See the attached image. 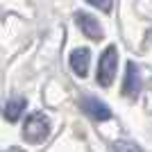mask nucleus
<instances>
[{
    "mask_svg": "<svg viewBox=\"0 0 152 152\" xmlns=\"http://www.w3.org/2000/svg\"><path fill=\"white\" fill-rule=\"evenodd\" d=\"M50 134V121L48 116L41 114V111H34V114L27 116L25 125H23V139L27 143H41Z\"/></svg>",
    "mask_w": 152,
    "mask_h": 152,
    "instance_id": "nucleus-1",
    "label": "nucleus"
},
{
    "mask_svg": "<svg viewBox=\"0 0 152 152\" xmlns=\"http://www.w3.org/2000/svg\"><path fill=\"white\" fill-rule=\"evenodd\" d=\"M116 70H118V48L109 45V48H104V52L100 55V61H98V84L104 89L111 86Z\"/></svg>",
    "mask_w": 152,
    "mask_h": 152,
    "instance_id": "nucleus-2",
    "label": "nucleus"
},
{
    "mask_svg": "<svg viewBox=\"0 0 152 152\" xmlns=\"http://www.w3.org/2000/svg\"><path fill=\"white\" fill-rule=\"evenodd\" d=\"M141 91V75H139V68L136 64L129 61L125 68V80H123V95L125 98H136Z\"/></svg>",
    "mask_w": 152,
    "mask_h": 152,
    "instance_id": "nucleus-3",
    "label": "nucleus"
},
{
    "mask_svg": "<svg viewBox=\"0 0 152 152\" xmlns=\"http://www.w3.org/2000/svg\"><path fill=\"white\" fill-rule=\"evenodd\" d=\"M75 23H77V27L84 32V37H89V39H102V27H100V23L91 16V14H86V12H77L75 14Z\"/></svg>",
    "mask_w": 152,
    "mask_h": 152,
    "instance_id": "nucleus-4",
    "label": "nucleus"
},
{
    "mask_svg": "<svg viewBox=\"0 0 152 152\" xmlns=\"http://www.w3.org/2000/svg\"><path fill=\"white\" fill-rule=\"evenodd\" d=\"M70 68L75 73L77 77H86L89 75V64H91V52L86 48H75V50L70 52Z\"/></svg>",
    "mask_w": 152,
    "mask_h": 152,
    "instance_id": "nucleus-5",
    "label": "nucleus"
},
{
    "mask_svg": "<svg viewBox=\"0 0 152 152\" xmlns=\"http://www.w3.org/2000/svg\"><path fill=\"white\" fill-rule=\"evenodd\" d=\"M82 109H84V114L91 116L93 121H109V118H111V109H109L104 102L95 100V98H84Z\"/></svg>",
    "mask_w": 152,
    "mask_h": 152,
    "instance_id": "nucleus-6",
    "label": "nucleus"
},
{
    "mask_svg": "<svg viewBox=\"0 0 152 152\" xmlns=\"http://www.w3.org/2000/svg\"><path fill=\"white\" fill-rule=\"evenodd\" d=\"M25 111V100L23 98H12V100L5 104V118L9 123H16Z\"/></svg>",
    "mask_w": 152,
    "mask_h": 152,
    "instance_id": "nucleus-7",
    "label": "nucleus"
},
{
    "mask_svg": "<svg viewBox=\"0 0 152 152\" xmlns=\"http://www.w3.org/2000/svg\"><path fill=\"white\" fill-rule=\"evenodd\" d=\"M114 152H141V148L136 143H132V141H116Z\"/></svg>",
    "mask_w": 152,
    "mask_h": 152,
    "instance_id": "nucleus-8",
    "label": "nucleus"
},
{
    "mask_svg": "<svg viewBox=\"0 0 152 152\" xmlns=\"http://www.w3.org/2000/svg\"><path fill=\"white\" fill-rule=\"evenodd\" d=\"M86 2L98 7L100 12H111V0H86Z\"/></svg>",
    "mask_w": 152,
    "mask_h": 152,
    "instance_id": "nucleus-9",
    "label": "nucleus"
}]
</instances>
